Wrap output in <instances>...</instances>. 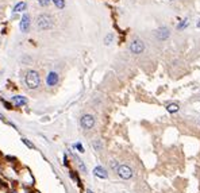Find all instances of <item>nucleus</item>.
Segmentation results:
<instances>
[{
  "label": "nucleus",
  "mask_w": 200,
  "mask_h": 193,
  "mask_svg": "<svg viewBox=\"0 0 200 193\" xmlns=\"http://www.w3.org/2000/svg\"><path fill=\"white\" fill-rule=\"evenodd\" d=\"M37 26H38L39 30H50V28H53V26H54V20L50 15L41 14V15H38V18H37Z\"/></svg>",
  "instance_id": "nucleus-1"
},
{
  "label": "nucleus",
  "mask_w": 200,
  "mask_h": 193,
  "mask_svg": "<svg viewBox=\"0 0 200 193\" xmlns=\"http://www.w3.org/2000/svg\"><path fill=\"white\" fill-rule=\"evenodd\" d=\"M26 84H27V87L30 89L38 88L41 84V77H39L38 72H35V70H28V72L26 73Z\"/></svg>",
  "instance_id": "nucleus-2"
},
{
  "label": "nucleus",
  "mask_w": 200,
  "mask_h": 193,
  "mask_svg": "<svg viewBox=\"0 0 200 193\" xmlns=\"http://www.w3.org/2000/svg\"><path fill=\"white\" fill-rule=\"evenodd\" d=\"M116 172H118V174H119V177L123 178V180H130V178L133 177V174H134L133 173V169L127 165H120L119 168L116 169Z\"/></svg>",
  "instance_id": "nucleus-3"
},
{
  "label": "nucleus",
  "mask_w": 200,
  "mask_h": 193,
  "mask_svg": "<svg viewBox=\"0 0 200 193\" xmlns=\"http://www.w3.org/2000/svg\"><path fill=\"white\" fill-rule=\"evenodd\" d=\"M145 50V43L142 42L141 39H134L130 45V51L133 54H141L142 51Z\"/></svg>",
  "instance_id": "nucleus-4"
},
{
  "label": "nucleus",
  "mask_w": 200,
  "mask_h": 193,
  "mask_svg": "<svg viewBox=\"0 0 200 193\" xmlns=\"http://www.w3.org/2000/svg\"><path fill=\"white\" fill-rule=\"evenodd\" d=\"M80 123H81V127L85 128V130H91L92 127L95 126V118L92 116V115H84L83 118H81V120H80Z\"/></svg>",
  "instance_id": "nucleus-5"
},
{
  "label": "nucleus",
  "mask_w": 200,
  "mask_h": 193,
  "mask_svg": "<svg viewBox=\"0 0 200 193\" xmlns=\"http://www.w3.org/2000/svg\"><path fill=\"white\" fill-rule=\"evenodd\" d=\"M30 24H31V20H30V15L28 14H23L20 19V30L22 32H28L30 30Z\"/></svg>",
  "instance_id": "nucleus-6"
},
{
  "label": "nucleus",
  "mask_w": 200,
  "mask_h": 193,
  "mask_svg": "<svg viewBox=\"0 0 200 193\" xmlns=\"http://www.w3.org/2000/svg\"><path fill=\"white\" fill-rule=\"evenodd\" d=\"M169 35H170L169 28H166V27H160L157 31H155V36H157V39H160V41L168 39Z\"/></svg>",
  "instance_id": "nucleus-7"
},
{
  "label": "nucleus",
  "mask_w": 200,
  "mask_h": 193,
  "mask_svg": "<svg viewBox=\"0 0 200 193\" xmlns=\"http://www.w3.org/2000/svg\"><path fill=\"white\" fill-rule=\"evenodd\" d=\"M46 83L49 87H54V85H57L58 83V74L55 72H50L49 74H47L46 77Z\"/></svg>",
  "instance_id": "nucleus-8"
},
{
  "label": "nucleus",
  "mask_w": 200,
  "mask_h": 193,
  "mask_svg": "<svg viewBox=\"0 0 200 193\" xmlns=\"http://www.w3.org/2000/svg\"><path fill=\"white\" fill-rule=\"evenodd\" d=\"M93 174L96 177H99V178H106L108 177V173H107V170L104 168H102V166H96V168L93 169Z\"/></svg>",
  "instance_id": "nucleus-9"
},
{
  "label": "nucleus",
  "mask_w": 200,
  "mask_h": 193,
  "mask_svg": "<svg viewBox=\"0 0 200 193\" xmlns=\"http://www.w3.org/2000/svg\"><path fill=\"white\" fill-rule=\"evenodd\" d=\"M12 103L15 104L16 107H22V105H26V104H27V99L23 97V96H14Z\"/></svg>",
  "instance_id": "nucleus-10"
},
{
  "label": "nucleus",
  "mask_w": 200,
  "mask_h": 193,
  "mask_svg": "<svg viewBox=\"0 0 200 193\" xmlns=\"http://www.w3.org/2000/svg\"><path fill=\"white\" fill-rule=\"evenodd\" d=\"M26 6H27V4H26V2H19L15 7H14V12L18 14V12H22V11H24L26 10Z\"/></svg>",
  "instance_id": "nucleus-11"
},
{
  "label": "nucleus",
  "mask_w": 200,
  "mask_h": 193,
  "mask_svg": "<svg viewBox=\"0 0 200 193\" xmlns=\"http://www.w3.org/2000/svg\"><path fill=\"white\" fill-rule=\"evenodd\" d=\"M168 112H170V114H175V112H177L179 111V104H176V103H172V104H168Z\"/></svg>",
  "instance_id": "nucleus-12"
},
{
  "label": "nucleus",
  "mask_w": 200,
  "mask_h": 193,
  "mask_svg": "<svg viewBox=\"0 0 200 193\" xmlns=\"http://www.w3.org/2000/svg\"><path fill=\"white\" fill-rule=\"evenodd\" d=\"M93 148L96 151H102V148H103V144H102V140H99V139H96V140H93Z\"/></svg>",
  "instance_id": "nucleus-13"
},
{
  "label": "nucleus",
  "mask_w": 200,
  "mask_h": 193,
  "mask_svg": "<svg viewBox=\"0 0 200 193\" xmlns=\"http://www.w3.org/2000/svg\"><path fill=\"white\" fill-rule=\"evenodd\" d=\"M51 2H53L54 6L57 7V8H60V10H62L65 7V0H51Z\"/></svg>",
  "instance_id": "nucleus-14"
},
{
  "label": "nucleus",
  "mask_w": 200,
  "mask_h": 193,
  "mask_svg": "<svg viewBox=\"0 0 200 193\" xmlns=\"http://www.w3.org/2000/svg\"><path fill=\"white\" fill-rule=\"evenodd\" d=\"M112 39H114V34L112 32H110L108 35H106V38H104V43L108 46V45H111V42H112Z\"/></svg>",
  "instance_id": "nucleus-15"
},
{
  "label": "nucleus",
  "mask_w": 200,
  "mask_h": 193,
  "mask_svg": "<svg viewBox=\"0 0 200 193\" xmlns=\"http://www.w3.org/2000/svg\"><path fill=\"white\" fill-rule=\"evenodd\" d=\"M50 2H51V0H38L39 6H42V7H47L50 4Z\"/></svg>",
  "instance_id": "nucleus-16"
},
{
  "label": "nucleus",
  "mask_w": 200,
  "mask_h": 193,
  "mask_svg": "<svg viewBox=\"0 0 200 193\" xmlns=\"http://www.w3.org/2000/svg\"><path fill=\"white\" fill-rule=\"evenodd\" d=\"M188 24V19H184L183 22H181V23L179 24V26H177V28H179V30H181V28H184L185 27V26H187Z\"/></svg>",
  "instance_id": "nucleus-17"
},
{
  "label": "nucleus",
  "mask_w": 200,
  "mask_h": 193,
  "mask_svg": "<svg viewBox=\"0 0 200 193\" xmlns=\"http://www.w3.org/2000/svg\"><path fill=\"white\" fill-rule=\"evenodd\" d=\"M22 142H23V143H24V144H26V146H27V147H30V148H33V147H34V146H33V143H30V142H28V140L26 139V138H23V139H22Z\"/></svg>",
  "instance_id": "nucleus-18"
},
{
  "label": "nucleus",
  "mask_w": 200,
  "mask_h": 193,
  "mask_svg": "<svg viewBox=\"0 0 200 193\" xmlns=\"http://www.w3.org/2000/svg\"><path fill=\"white\" fill-rule=\"evenodd\" d=\"M110 165H111V168H112V169H118V168H119V166H118V163H116V161H111Z\"/></svg>",
  "instance_id": "nucleus-19"
},
{
  "label": "nucleus",
  "mask_w": 200,
  "mask_h": 193,
  "mask_svg": "<svg viewBox=\"0 0 200 193\" xmlns=\"http://www.w3.org/2000/svg\"><path fill=\"white\" fill-rule=\"evenodd\" d=\"M76 147L79 148V151H80V153H84V148H83V146H81L80 143H77V144H76Z\"/></svg>",
  "instance_id": "nucleus-20"
},
{
  "label": "nucleus",
  "mask_w": 200,
  "mask_h": 193,
  "mask_svg": "<svg viewBox=\"0 0 200 193\" xmlns=\"http://www.w3.org/2000/svg\"><path fill=\"white\" fill-rule=\"evenodd\" d=\"M198 27H200V20H199V23H198Z\"/></svg>",
  "instance_id": "nucleus-21"
},
{
  "label": "nucleus",
  "mask_w": 200,
  "mask_h": 193,
  "mask_svg": "<svg viewBox=\"0 0 200 193\" xmlns=\"http://www.w3.org/2000/svg\"><path fill=\"white\" fill-rule=\"evenodd\" d=\"M88 193H92V192H91V191H88Z\"/></svg>",
  "instance_id": "nucleus-22"
}]
</instances>
